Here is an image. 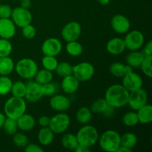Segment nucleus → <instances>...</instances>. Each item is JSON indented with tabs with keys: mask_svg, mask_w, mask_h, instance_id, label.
I'll return each instance as SVG.
<instances>
[{
	"mask_svg": "<svg viewBox=\"0 0 152 152\" xmlns=\"http://www.w3.org/2000/svg\"><path fill=\"white\" fill-rule=\"evenodd\" d=\"M0 5H1V4H0Z\"/></svg>",
	"mask_w": 152,
	"mask_h": 152,
	"instance_id": "864d4df0",
	"label": "nucleus"
},
{
	"mask_svg": "<svg viewBox=\"0 0 152 152\" xmlns=\"http://www.w3.org/2000/svg\"><path fill=\"white\" fill-rule=\"evenodd\" d=\"M74 151H77V152H89L91 151V149H90V148H88V147H86V146H85V145L79 144V145H77V148H75V150H74Z\"/></svg>",
	"mask_w": 152,
	"mask_h": 152,
	"instance_id": "de8ad7c7",
	"label": "nucleus"
},
{
	"mask_svg": "<svg viewBox=\"0 0 152 152\" xmlns=\"http://www.w3.org/2000/svg\"><path fill=\"white\" fill-rule=\"evenodd\" d=\"M42 91L44 96H52L53 95L56 94L58 91V86L56 83L51 82L48 83L46 84L42 85Z\"/></svg>",
	"mask_w": 152,
	"mask_h": 152,
	"instance_id": "a19ab883",
	"label": "nucleus"
},
{
	"mask_svg": "<svg viewBox=\"0 0 152 152\" xmlns=\"http://www.w3.org/2000/svg\"><path fill=\"white\" fill-rule=\"evenodd\" d=\"M5 115H4V114H3V113L0 112V129H2V126H3V124H4V120H5Z\"/></svg>",
	"mask_w": 152,
	"mask_h": 152,
	"instance_id": "3c124183",
	"label": "nucleus"
},
{
	"mask_svg": "<svg viewBox=\"0 0 152 152\" xmlns=\"http://www.w3.org/2000/svg\"><path fill=\"white\" fill-rule=\"evenodd\" d=\"M62 146L68 150L74 151L79 145L77 136L72 133H68L63 135L61 140Z\"/></svg>",
	"mask_w": 152,
	"mask_h": 152,
	"instance_id": "bb28decb",
	"label": "nucleus"
},
{
	"mask_svg": "<svg viewBox=\"0 0 152 152\" xmlns=\"http://www.w3.org/2000/svg\"><path fill=\"white\" fill-rule=\"evenodd\" d=\"M79 144L86 147L94 146L99 140V133L94 126L86 124L77 132L76 134Z\"/></svg>",
	"mask_w": 152,
	"mask_h": 152,
	"instance_id": "20e7f679",
	"label": "nucleus"
},
{
	"mask_svg": "<svg viewBox=\"0 0 152 152\" xmlns=\"http://www.w3.org/2000/svg\"><path fill=\"white\" fill-rule=\"evenodd\" d=\"M49 104L52 109L58 112H64L71 106V100L65 95L54 94L50 99Z\"/></svg>",
	"mask_w": 152,
	"mask_h": 152,
	"instance_id": "f3484780",
	"label": "nucleus"
},
{
	"mask_svg": "<svg viewBox=\"0 0 152 152\" xmlns=\"http://www.w3.org/2000/svg\"><path fill=\"white\" fill-rule=\"evenodd\" d=\"M44 96L42 86L36 81H29L26 83L25 99L30 102H36Z\"/></svg>",
	"mask_w": 152,
	"mask_h": 152,
	"instance_id": "ddd939ff",
	"label": "nucleus"
},
{
	"mask_svg": "<svg viewBox=\"0 0 152 152\" xmlns=\"http://www.w3.org/2000/svg\"><path fill=\"white\" fill-rule=\"evenodd\" d=\"M82 32V27L79 22L72 21L67 23L62 30V37L65 42L76 41L80 38Z\"/></svg>",
	"mask_w": 152,
	"mask_h": 152,
	"instance_id": "f8f14e48",
	"label": "nucleus"
},
{
	"mask_svg": "<svg viewBox=\"0 0 152 152\" xmlns=\"http://www.w3.org/2000/svg\"><path fill=\"white\" fill-rule=\"evenodd\" d=\"M12 82L7 76H0V96H5L10 92Z\"/></svg>",
	"mask_w": 152,
	"mask_h": 152,
	"instance_id": "72a5a7b5",
	"label": "nucleus"
},
{
	"mask_svg": "<svg viewBox=\"0 0 152 152\" xmlns=\"http://www.w3.org/2000/svg\"><path fill=\"white\" fill-rule=\"evenodd\" d=\"M15 64L10 56L0 57V76H8L14 70Z\"/></svg>",
	"mask_w": 152,
	"mask_h": 152,
	"instance_id": "b1692460",
	"label": "nucleus"
},
{
	"mask_svg": "<svg viewBox=\"0 0 152 152\" xmlns=\"http://www.w3.org/2000/svg\"><path fill=\"white\" fill-rule=\"evenodd\" d=\"M25 151L26 152H43L44 149L37 144L30 143L25 147Z\"/></svg>",
	"mask_w": 152,
	"mask_h": 152,
	"instance_id": "c03bdc74",
	"label": "nucleus"
},
{
	"mask_svg": "<svg viewBox=\"0 0 152 152\" xmlns=\"http://www.w3.org/2000/svg\"><path fill=\"white\" fill-rule=\"evenodd\" d=\"M123 86L130 91L141 88L143 84L142 79L137 73L133 71V68H131L126 72L123 77Z\"/></svg>",
	"mask_w": 152,
	"mask_h": 152,
	"instance_id": "9b49d317",
	"label": "nucleus"
},
{
	"mask_svg": "<svg viewBox=\"0 0 152 152\" xmlns=\"http://www.w3.org/2000/svg\"><path fill=\"white\" fill-rule=\"evenodd\" d=\"M13 50V46L9 39L0 38V57L10 56Z\"/></svg>",
	"mask_w": 152,
	"mask_h": 152,
	"instance_id": "58836bf2",
	"label": "nucleus"
},
{
	"mask_svg": "<svg viewBox=\"0 0 152 152\" xmlns=\"http://www.w3.org/2000/svg\"><path fill=\"white\" fill-rule=\"evenodd\" d=\"M111 26L114 31L119 34H125L129 31L131 27L129 18L123 14H116L111 18Z\"/></svg>",
	"mask_w": 152,
	"mask_h": 152,
	"instance_id": "2eb2a0df",
	"label": "nucleus"
},
{
	"mask_svg": "<svg viewBox=\"0 0 152 152\" xmlns=\"http://www.w3.org/2000/svg\"><path fill=\"white\" fill-rule=\"evenodd\" d=\"M18 129L23 132H29L32 130L36 125V120L31 114H25L16 120Z\"/></svg>",
	"mask_w": 152,
	"mask_h": 152,
	"instance_id": "412c9836",
	"label": "nucleus"
},
{
	"mask_svg": "<svg viewBox=\"0 0 152 152\" xmlns=\"http://www.w3.org/2000/svg\"><path fill=\"white\" fill-rule=\"evenodd\" d=\"M50 118L47 115H42L38 119V123L41 127H48L50 123Z\"/></svg>",
	"mask_w": 152,
	"mask_h": 152,
	"instance_id": "a18cd8bd",
	"label": "nucleus"
},
{
	"mask_svg": "<svg viewBox=\"0 0 152 152\" xmlns=\"http://www.w3.org/2000/svg\"><path fill=\"white\" fill-rule=\"evenodd\" d=\"M2 129H4V131L7 134L10 135V136H13L14 134H16L17 132V130L19 129H18L17 123H16V120L11 118H8V117L5 118Z\"/></svg>",
	"mask_w": 152,
	"mask_h": 152,
	"instance_id": "f704fd0d",
	"label": "nucleus"
},
{
	"mask_svg": "<svg viewBox=\"0 0 152 152\" xmlns=\"http://www.w3.org/2000/svg\"><path fill=\"white\" fill-rule=\"evenodd\" d=\"M132 68L128 65H124L120 62H114L110 65L109 71L114 77L122 78L129 69Z\"/></svg>",
	"mask_w": 152,
	"mask_h": 152,
	"instance_id": "393cba45",
	"label": "nucleus"
},
{
	"mask_svg": "<svg viewBox=\"0 0 152 152\" xmlns=\"http://www.w3.org/2000/svg\"><path fill=\"white\" fill-rule=\"evenodd\" d=\"M132 150L130 149V148H126V147L123 146V145H120L116 152H132Z\"/></svg>",
	"mask_w": 152,
	"mask_h": 152,
	"instance_id": "8fccbe9b",
	"label": "nucleus"
},
{
	"mask_svg": "<svg viewBox=\"0 0 152 152\" xmlns=\"http://www.w3.org/2000/svg\"><path fill=\"white\" fill-rule=\"evenodd\" d=\"M91 111L88 107H81L76 113V119L77 122L82 125L88 124L92 119Z\"/></svg>",
	"mask_w": 152,
	"mask_h": 152,
	"instance_id": "a878e982",
	"label": "nucleus"
},
{
	"mask_svg": "<svg viewBox=\"0 0 152 152\" xmlns=\"http://www.w3.org/2000/svg\"><path fill=\"white\" fill-rule=\"evenodd\" d=\"M53 75L52 71L46 70L45 68L42 70H38V71L36 74L34 79L37 83H38L40 85H44L48 83H50L53 80Z\"/></svg>",
	"mask_w": 152,
	"mask_h": 152,
	"instance_id": "c756f323",
	"label": "nucleus"
},
{
	"mask_svg": "<svg viewBox=\"0 0 152 152\" xmlns=\"http://www.w3.org/2000/svg\"><path fill=\"white\" fill-rule=\"evenodd\" d=\"M12 10L8 4H1L0 5V19H9L11 16Z\"/></svg>",
	"mask_w": 152,
	"mask_h": 152,
	"instance_id": "37998d69",
	"label": "nucleus"
},
{
	"mask_svg": "<svg viewBox=\"0 0 152 152\" xmlns=\"http://www.w3.org/2000/svg\"><path fill=\"white\" fill-rule=\"evenodd\" d=\"M25 91H26V84L22 81H16L12 84L10 93H11L12 96H13L24 98Z\"/></svg>",
	"mask_w": 152,
	"mask_h": 152,
	"instance_id": "2f4dec72",
	"label": "nucleus"
},
{
	"mask_svg": "<svg viewBox=\"0 0 152 152\" xmlns=\"http://www.w3.org/2000/svg\"><path fill=\"white\" fill-rule=\"evenodd\" d=\"M26 109V100L24 98L12 96L7 99L4 105V113L5 117L16 120L25 114Z\"/></svg>",
	"mask_w": 152,
	"mask_h": 152,
	"instance_id": "f03ea898",
	"label": "nucleus"
},
{
	"mask_svg": "<svg viewBox=\"0 0 152 152\" xmlns=\"http://www.w3.org/2000/svg\"><path fill=\"white\" fill-rule=\"evenodd\" d=\"M31 5V0H21L20 1V7L25 9H29Z\"/></svg>",
	"mask_w": 152,
	"mask_h": 152,
	"instance_id": "09e8293b",
	"label": "nucleus"
},
{
	"mask_svg": "<svg viewBox=\"0 0 152 152\" xmlns=\"http://www.w3.org/2000/svg\"><path fill=\"white\" fill-rule=\"evenodd\" d=\"M58 63H59V62H58L56 56L44 55V56L42 59V65L43 68L50 71H55Z\"/></svg>",
	"mask_w": 152,
	"mask_h": 152,
	"instance_id": "c9c22d12",
	"label": "nucleus"
},
{
	"mask_svg": "<svg viewBox=\"0 0 152 152\" xmlns=\"http://www.w3.org/2000/svg\"><path fill=\"white\" fill-rule=\"evenodd\" d=\"M148 103V94L144 89L141 88L129 92L128 105L134 111H137Z\"/></svg>",
	"mask_w": 152,
	"mask_h": 152,
	"instance_id": "9d476101",
	"label": "nucleus"
},
{
	"mask_svg": "<svg viewBox=\"0 0 152 152\" xmlns=\"http://www.w3.org/2000/svg\"><path fill=\"white\" fill-rule=\"evenodd\" d=\"M122 120H123V124L128 127L135 126L139 123L137 114V112H134V111H129L123 115Z\"/></svg>",
	"mask_w": 152,
	"mask_h": 152,
	"instance_id": "e433bc0d",
	"label": "nucleus"
},
{
	"mask_svg": "<svg viewBox=\"0 0 152 152\" xmlns=\"http://www.w3.org/2000/svg\"><path fill=\"white\" fill-rule=\"evenodd\" d=\"M90 110L93 114H101L105 117H111L114 114V108L110 106L105 98H99L96 99L91 105Z\"/></svg>",
	"mask_w": 152,
	"mask_h": 152,
	"instance_id": "dca6fc26",
	"label": "nucleus"
},
{
	"mask_svg": "<svg viewBox=\"0 0 152 152\" xmlns=\"http://www.w3.org/2000/svg\"><path fill=\"white\" fill-rule=\"evenodd\" d=\"M121 135L114 130H107L99 137V146L103 151L116 152L120 146Z\"/></svg>",
	"mask_w": 152,
	"mask_h": 152,
	"instance_id": "7ed1b4c3",
	"label": "nucleus"
},
{
	"mask_svg": "<svg viewBox=\"0 0 152 152\" xmlns=\"http://www.w3.org/2000/svg\"><path fill=\"white\" fill-rule=\"evenodd\" d=\"M14 69L18 75L25 80L34 78L38 71V65L34 59L31 58H22L16 62Z\"/></svg>",
	"mask_w": 152,
	"mask_h": 152,
	"instance_id": "39448f33",
	"label": "nucleus"
},
{
	"mask_svg": "<svg viewBox=\"0 0 152 152\" xmlns=\"http://www.w3.org/2000/svg\"><path fill=\"white\" fill-rule=\"evenodd\" d=\"M137 143V137L136 134L132 132H127L123 134L120 137V145L133 149Z\"/></svg>",
	"mask_w": 152,
	"mask_h": 152,
	"instance_id": "c85d7f7f",
	"label": "nucleus"
},
{
	"mask_svg": "<svg viewBox=\"0 0 152 152\" xmlns=\"http://www.w3.org/2000/svg\"><path fill=\"white\" fill-rule=\"evenodd\" d=\"M142 53L143 56H152V41L149 40L144 47Z\"/></svg>",
	"mask_w": 152,
	"mask_h": 152,
	"instance_id": "49530a36",
	"label": "nucleus"
},
{
	"mask_svg": "<svg viewBox=\"0 0 152 152\" xmlns=\"http://www.w3.org/2000/svg\"><path fill=\"white\" fill-rule=\"evenodd\" d=\"M22 33L25 38L28 39H32L37 35V30L34 25L29 24V25H25V27L22 28Z\"/></svg>",
	"mask_w": 152,
	"mask_h": 152,
	"instance_id": "79ce46f5",
	"label": "nucleus"
},
{
	"mask_svg": "<svg viewBox=\"0 0 152 152\" xmlns=\"http://www.w3.org/2000/svg\"><path fill=\"white\" fill-rule=\"evenodd\" d=\"M10 19H12L16 27L22 28L25 25L31 24L33 16L28 9L23 8L19 6L12 10Z\"/></svg>",
	"mask_w": 152,
	"mask_h": 152,
	"instance_id": "1a4fd4ad",
	"label": "nucleus"
},
{
	"mask_svg": "<svg viewBox=\"0 0 152 152\" xmlns=\"http://www.w3.org/2000/svg\"><path fill=\"white\" fill-rule=\"evenodd\" d=\"M53 138H54V133L50 130L48 126L42 127L37 134V139H38L39 142L44 146L50 145L53 142Z\"/></svg>",
	"mask_w": 152,
	"mask_h": 152,
	"instance_id": "4be33fe9",
	"label": "nucleus"
},
{
	"mask_svg": "<svg viewBox=\"0 0 152 152\" xmlns=\"http://www.w3.org/2000/svg\"><path fill=\"white\" fill-rule=\"evenodd\" d=\"M71 125V118L67 114L59 112L50 118L48 127L54 134H62Z\"/></svg>",
	"mask_w": 152,
	"mask_h": 152,
	"instance_id": "423d86ee",
	"label": "nucleus"
},
{
	"mask_svg": "<svg viewBox=\"0 0 152 152\" xmlns=\"http://www.w3.org/2000/svg\"><path fill=\"white\" fill-rule=\"evenodd\" d=\"M143 58L144 56L142 52L137 51V50L132 51L126 56V63L132 68H139Z\"/></svg>",
	"mask_w": 152,
	"mask_h": 152,
	"instance_id": "cd10ccee",
	"label": "nucleus"
},
{
	"mask_svg": "<svg viewBox=\"0 0 152 152\" xmlns=\"http://www.w3.org/2000/svg\"><path fill=\"white\" fill-rule=\"evenodd\" d=\"M62 49V42L58 39L51 37L43 42L42 45V52L45 56H56L60 53Z\"/></svg>",
	"mask_w": 152,
	"mask_h": 152,
	"instance_id": "4468645a",
	"label": "nucleus"
},
{
	"mask_svg": "<svg viewBox=\"0 0 152 152\" xmlns=\"http://www.w3.org/2000/svg\"><path fill=\"white\" fill-rule=\"evenodd\" d=\"M123 40L126 48L131 51H134L138 50L142 47L145 42V38L143 34L141 31L134 30L130 32L128 31Z\"/></svg>",
	"mask_w": 152,
	"mask_h": 152,
	"instance_id": "6e6552de",
	"label": "nucleus"
},
{
	"mask_svg": "<svg viewBox=\"0 0 152 152\" xmlns=\"http://www.w3.org/2000/svg\"><path fill=\"white\" fill-rule=\"evenodd\" d=\"M96 1L102 5H107L110 2V0H96Z\"/></svg>",
	"mask_w": 152,
	"mask_h": 152,
	"instance_id": "603ef678",
	"label": "nucleus"
},
{
	"mask_svg": "<svg viewBox=\"0 0 152 152\" xmlns=\"http://www.w3.org/2000/svg\"><path fill=\"white\" fill-rule=\"evenodd\" d=\"M129 91L122 84L109 86L105 94V99L111 107L120 108L128 105Z\"/></svg>",
	"mask_w": 152,
	"mask_h": 152,
	"instance_id": "f257e3e1",
	"label": "nucleus"
},
{
	"mask_svg": "<svg viewBox=\"0 0 152 152\" xmlns=\"http://www.w3.org/2000/svg\"><path fill=\"white\" fill-rule=\"evenodd\" d=\"M138 120L139 123L142 125L148 124L151 123L152 121V107L151 105H148V103L142 106V108L137 110Z\"/></svg>",
	"mask_w": 152,
	"mask_h": 152,
	"instance_id": "5701e85b",
	"label": "nucleus"
},
{
	"mask_svg": "<svg viewBox=\"0 0 152 152\" xmlns=\"http://www.w3.org/2000/svg\"><path fill=\"white\" fill-rule=\"evenodd\" d=\"M10 18L0 19V38L10 39L16 34V28Z\"/></svg>",
	"mask_w": 152,
	"mask_h": 152,
	"instance_id": "a211bd4d",
	"label": "nucleus"
},
{
	"mask_svg": "<svg viewBox=\"0 0 152 152\" xmlns=\"http://www.w3.org/2000/svg\"><path fill=\"white\" fill-rule=\"evenodd\" d=\"M55 71L60 77H65L73 74V66L67 62H59Z\"/></svg>",
	"mask_w": 152,
	"mask_h": 152,
	"instance_id": "473e14b6",
	"label": "nucleus"
},
{
	"mask_svg": "<svg viewBox=\"0 0 152 152\" xmlns=\"http://www.w3.org/2000/svg\"><path fill=\"white\" fill-rule=\"evenodd\" d=\"M67 53L72 56H79L83 53V47L81 43L76 41H71L67 42L66 46H65Z\"/></svg>",
	"mask_w": 152,
	"mask_h": 152,
	"instance_id": "7c9ffc66",
	"label": "nucleus"
},
{
	"mask_svg": "<svg viewBox=\"0 0 152 152\" xmlns=\"http://www.w3.org/2000/svg\"><path fill=\"white\" fill-rule=\"evenodd\" d=\"M152 56H145L140 64L142 73L148 78L152 77Z\"/></svg>",
	"mask_w": 152,
	"mask_h": 152,
	"instance_id": "4c0bfd02",
	"label": "nucleus"
},
{
	"mask_svg": "<svg viewBox=\"0 0 152 152\" xmlns=\"http://www.w3.org/2000/svg\"><path fill=\"white\" fill-rule=\"evenodd\" d=\"M106 49L108 53L112 55L121 54L126 49L124 40L120 37H114L108 42Z\"/></svg>",
	"mask_w": 152,
	"mask_h": 152,
	"instance_id": "aec40b11",
	"label": "nucleus"
},
{
	"mask_svg": "<svg viewBox=\"0 0 152 152\" xmlns=\"http://www.w3.org/2000/svg\"><path fill=\"white\" fill-rule=\"evenodd\" d=\"M80 82L73 74L63 77L61 87L63 91L67 94H72L75 93L80 87Z\"/></svg>",
	"mask_w": 152,
	"mask_h": 152,
	"instance_id": "6ab92c4d",
	"label": "nucleus"
},
{
	"mask_svg": "<svg viewBox=\"0 0 152 152\" xmlns=\"http://www.w3.org/2000/svg\"><path fill=\"white\" fill-rule=\"evenodd\" d=\"M13 142L18 148H24L28 144V137L23 133L16 132L13 135Z\"/></svg>",
	"mask_w": 152,
	"mask_h": 152,
	"instance_id": "ea45409f",
	"label": "nucleus"
},
{
	"mask_svg": "<svg viewBox=\"0 0 152 152\" xmlns=\"http://www.w3.org/2000/svg\"><path fill=\"white\" fill-rule=\"evenodd\" d=\"M94 67L91 63L83 62L73 66V75L80 82L84 83L90 80L94 74Z\"/></svg>",
	"mask_w": 152,
	"mask_h": 152,
	"instance_id": "0eeeda50",
	"label": "nucleus"
}]
</instances>
